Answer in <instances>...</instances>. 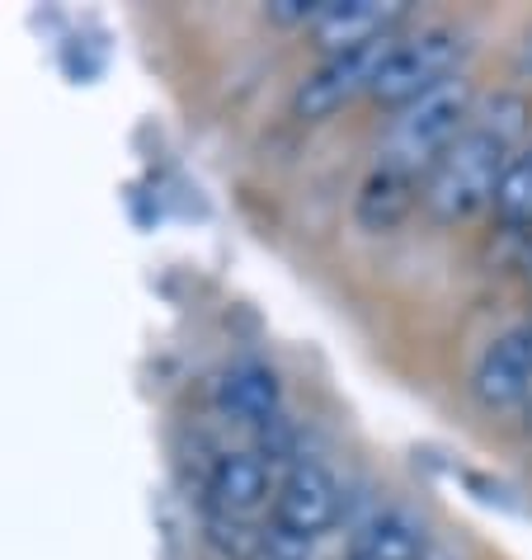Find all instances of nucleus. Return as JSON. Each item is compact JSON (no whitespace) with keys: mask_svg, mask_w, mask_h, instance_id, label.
I'll return each mask as SVG.
<instances>
[{"mask_svg":"<svg viewBox=\"0 0 532 560\" xmlns=\"http://www.w3.org/2000/svg\"><path fill=\"white\" fill-rule=\"evenodd\" d=\"M528 104L519 95H495L481 104L462 137L443 151V161L425 179V208L438 222H466L485 208H495V194L505 184L509 165L523 151Z\"/></svg>","mask_w":532,"mask_h":560,"instance_id":"1","label":"nucleus"},{"mask_svg":"<svg viewBox=\"0 0 532 560\" xmlns=\"http://www.w3.org/2000/svg\"><path fill=\"white\" fill-rule=\"evenodd\" d=\"M472 114H476V95H472L466 75H452V81L425 90V95H415L410 104H401L396 118L386 122L378 165L396 170V175H410V179H419V175L429 179V170L443 161V151L462 137Z\"/></svg>","mask_w":532,"mask_h":560,"instance_id":"2","label":"nucleus"},{"mask_svg":"<svg viewBox=\"0 0 532 560\" xmlns=\"http://www.w3.org/2000/svg\"><path fill=\"white\" fill-rule=\"evenodd\" d=\"M458 57H462V38L452 28H419L410 38H391L368 95L401 108L415 95H425V90L452 81L458 75Z\"/></svg>","mask_w":532,"mask_h":560,"instance_id":"3","label":"nucleus"},{"mask_svg":"<svg viewBox=\"0 0 532 560\" xmlns=\"http://www.w3.org/2000/svg\"><path fill=\"white\" fill-rule=\"evenodd\" d=\"M339 513V480L321 457H292L284 480H278V504H274V537L297 541V547H316L331 533Z\"/></svg>","mask_w":532,"mask_h":560,"instance_id":"4","label":"nucleus"},{"mask_svg":"<svg viewBox=\"0 0 532 560\" xmlns=\"http://www.w3.org/2000/svg\"><path fill=\"white\" fill-rule=\"evenodd\" d=\"M391 38L368 43V48H354V52H325L321 67L297 85V100H292L297 114L302 118H331L335 108H344L358 95H368L372 75H378V67H382V52L391 48Z\"/></svg>","mask_w":532,"mask_h":560,"instance_id":"5","label":"nucleus"},{"mask_svg":"<svg viewBox=\"0 0 532 560\" xmlns=\"http://www.w3.org/2000/svg\"><path fill=\"white\" fill-rule=\"evenodd\" d=\"M472 392L481 406L513 410L532 400V320L495 335L472 368Z\"/></svg>","mask_w":532,"mask_h":560,"instance_id":"6","label":"nucleus"},{"mask_svg":"<svg viewBox=\"0 0 532 560\" xmlns=\"http://www.w3.org/2000/svg\"><path fill=\"white\" fill-rule=\"evenodd\" d=\"M429 556V533L425 518L405 504L372 509L363 523L354 527L344 560H425Z\"/></svg>","mask_w":532,"mask_h":560,"instance_id":"7","label":"nucleus"},{"mask_svg":"<svg viewBox=\"0 0 532 560\" xmlns=\"http://www.w3.org/2000/svg\"><path fill=\"white\" fill-rule=\"evenodd\" d=\"M405 20V5H386V0H331L311 34L321 38L325 52H354L368 43H382L396 34Z\"/></svg>","mask_w":532,"mask_h":560,"instance_id":"8","label":"nucleus"},{"mask_svg":"<svg viewBox=\"0 0 532 560\" xmlns=\"http://www.w3.org/2000/svg\"><path fill=\"white\" fill-rule=\"evenodd\" d=\"M217 406L236 424L269 429L278 424V410H284V386H278L274 368L264 363H231L222 382H217Z\"/></svg>","mask_w":532,"mask_h":560,"instance_id":"9","label":"nucleus"},{"mask_svg":"<svg viewBox=\"0 0 532 560\" xmlns=\"http://www.w3.org/2000/svg\"><path fill=\"white\" fill-rule=\"evenodd\" d=\"M264 500H269V466L259 453H222L208 471V509L231 513V518H250Z\"/></svg>","mask_w":532,"mask_h":560,"instance_id":"10","label":"nucleus"},{"mask_svg":"<svg viewBox=\"0 0 532 560\" xmlns=\"http://www.w3.org/2000/svg\"><path fill=\"white\" fill-rule=\"evenodd\" d=\"M415 189H419V198H425V184H419V179L396 175V170L378 165L368 175L363 194H358V222L372 226V231H391L405 212L415 208Z\"/></svg>","mask_w":532,"mask_h":560,"instance_id":"11","label":"nucleus"},{"mask_svg":"<svg viewBox=\"0 0 532 560\" xmlns=\"http://www.w3.org/2000/svg\"><path fill=\"white\" fill-rule=\"evenodd\" d=\"M495 212L505 222H532V147H523L519 161L509 165V175L495 194Z\"/></svg>","mask_w":532,"mask_h":560,"instance_id":"12","label":"nucleus"},{"mask_svg":"<svg viewBox=\"0 0 532 560\" xmlns=\"http://www.w3.org/2000/svg\"><path fill=\"white\" fill-rule=\"evenodd\" d=\"M519 67H523V71H532V34L523 38V48H519Z\"/></svg>","mask_w":532,"mask_h":560,"instance_id":"13","label":"nucleus"},{"mask_svg":"<svg viewBox=\"0 0 532 560\" xmlns=\"http://www.w3.org/2000/svg\"><path fill=\"white\" fill-rule=\"evenodd\" d=\"M425 560H448V556H443V551H429V556H425Z\"/></svg>","mask_w":532,"mask_h":560,"instance_id":"14","label":"nucleus"},{"mask_svg":"<svg viewBox=\"0 0 532 560\" xmlns=\"http://www.w3.org/2000/svg\"><path fill=\"white\" fill-rule=\"evenodd\" d=\"M528 278H532V259H528Z\"/></svg>","mask_w":532,"mask_h":560,"instance_id":"15","label":"nucleus"}]
</instances>
